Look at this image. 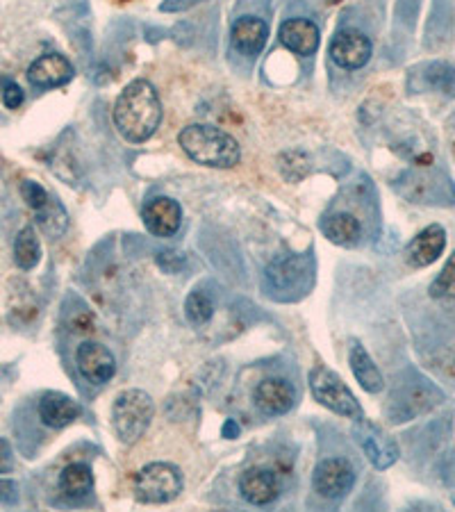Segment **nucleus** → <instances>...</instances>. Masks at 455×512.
<instances>
[{"mask_svg":"<svg viewBox=\"0 0 455 512\" xmlns=\"http://www.w3.org/2000/svg\"><path fill=\"white\" fill-rule=\"evenodd\" d=\"M114 126L130 144H144L162 123V103L148 80H132L114 103Z\"/></svg>","mask_w":455,"mask_h":512,"instance_id":"nucleus-1","label":"nucleus"},{"mask_svg":"<svg viewBox=\"0 0 455 512\" xmlns=\"http://www.w3.org/2000/svg\"><path fill=\"white\" fill-rule=\"evenodd\" d=\"M178 144L196 164L210 169H233L242 158V148L230 132L205 126V123H192L182 128Z\"/></svg>","mask_w":455,"mask_h":512,"instance_id":"nucleus-2","label":"nucleus"},{"mask_svg":"<svg viewBox=\"0 0 455 512\" xmlns=\"http://www.w3.org/2000/svg\"><path fill=\"white\" fill-rule=\"evenodd\" d=\"M271 296L278 301H299L312 289L314 262L310 255H278L267 267Z\"/></svg>","mask_w":455,"mask_h":512,"instance_id":"nucleus-3","label":"nucleus"},{"mask_svg":"<svg viewBox=\"0 0 455 512\" xmlns=\"http://www.w3.org/2000/svg\"><path fill=\"white\" fill-rule=\"evenodd\" d=\"M155 415V403L144 390L121 392L112 403V428L123 444H137L148 431Z\"/></svg>","mask_w":455,"mask_h":512,"instance_id":"nucleus-4","label":"nucleus"},{"mask_svg":"<svg viewBox=\"0 0 455 512\" xmlns=\"http://www.w3.org/2000/svg\"><path fill=\"white\" fill-rule=\"evenodd\" d=\"M312 396L317 399L321 406L333 410L335 415L358 419L362 417V408L358 399H355L353 392L346 387V383L339 378L333 369L326 365H317L308 376Z\"/></svg>","mask_w":455,"mask_h":512,"instance_id":"nucleus-5","label":"nucleus"},{"mask_svg":"<svg viewBox=\"0 0 455 512\" xmlns=\"http://www.w3.org/2000/svg\"><path fill=\"white\" fill-rule=\"evenodd\" d=\"M182 474L176 465L169 462H151L139 469L135 476V494L142 503L160 506L171 503L182 492Z\"/></svg>","mask_w":455,"mask_h":512,"instance_id":"nucleus-6","label":"nucleus"},{"mask_svg":"<svg viewBox=\"0 0 455 512\" xmlns=\"http://www.w3.org/2000/svg\"><path fill=\"white\" fill-rule=\"evenodd\" d=\"M353 440L360 444V449L364 451V456L367 460L374 465L376 469H390L396 460H399L401 451H399V444H396L394 437L390 433H385L383 428L376 426L374 421L358 417L355 421L353 428Z\"/></svg>","mask_w":455,"mask_h":512,"instance_id":"nucleus-7","label":"nucleus"},{"mask_svg":"<svg viewBox=\"0 0 455 512\" xmlns=\"http://www.w3.org/2000/svg\"><path fill=\"white\" fill-rule=\"evenodd\" d=\"M355 483V469L351 467V462H346L342 458H328L321 460L317 467H314L312 474V487L319 497L324 499H344L346 494L351 492V487Z\"/></svg>","mask_w":455,"mask_h":512,"instance_id":"nucleus-8","label":"nucleus"},{"mask_svg":"<svg viewBox=\"0 0 455 512\" xmlns=\"http://www.w3.org/2000/svg\"><path fill=\"white\" fill-rule=\"evenodd\" d=\"M78 371L91 385L110 383L117 374V360L112 351L98 342H82L76 351Z\"/></svg>","mask_w":455,"mask_h":512,"instance_id":"nucleus-9","label":"nucleus"},{"mask_svg":"<svg viewBox=\"0 0 455 512\" xmlns=\"http://www.w3.org/2000/svg\"><path fill=\"white\" fill-rule=\"evenodd\" d=\"M330 60L346 71L362 69L371 60V41L360 30H339L330 41Z\"/></svg>","mask_w":455,"mask_h":512,"instance_id":"nucleus-10","label":"nucleus"},{"mask_svg":"<svg viewBox=\"0 0 455 512\" xmlns=\"http://www.w3.org/2000/svg\"><path fill=\"white\" fill-rule=\"evenodd\" d=\"M144 226L155 237H173L182 226V208L169 196L151 198L142 210Z\"/></svg>","mask_w":455,"mask_h":512,"instance_id":"nucleus-11","label":"nucleus"},{"mask_svg":"<svg viewBox=\"0 0 455 512\" xmlns=\"http://www.w3.org/2000/svg\"><path fill=\"white\" fill-rule=\"evenodd\" d=\"M253 401L264 415L280 417L287 415V412L294 408L296 390L292 383L285 381V378H267V381H262L255 387Z\"/></svg>","mask_w":455,"mask_h":512,"instance_id":"nucleus-12","label":"nucleus"},{"mask_svg":"<svg viewBox=\"0 0 455 512\" xmlns=\"http://www.w3.org/2000/svg\"><path fill=\"white\" fill-rule=\"evenodd\" d=\"M239 492L251 506H269L280 497V481L271 469L253 467L239 478Z\"/></svg>","mask_w":455,"mask_h":512,"instance_id":"nucleus-13","label":"nucleus"},{"mask_svg":"<svg viewBox=\"0 0 455 512\" xmlns=\"http://www.w3.org/2000/svg\"><path fill=\"white\" fill-rule=\"evenodd\" d=\"M73 64L66 60L60 53H51V55H41L39 60L30 64L28 69V80L30 85H35L39 89H55L66 85L73 78Z\"/></svg>","mask_w":455,"mask_h":512,"instance_id":"nucleus-14","label":"nucleus"},{"mask_svg":"<svg viewBox=\"0 0 455 512\" xmlns=\"http://www.w3.org/2000/svg\"><path fill=\"white\" fill-rule=\"evenodd\" d=\"M446 246V233L440 224H433L421 230V233L412 239L405 249V260H408L410 267L424 269L430 267L440 255L444 253Z\"/></svg>","mask_w":455,"mask_h":512,"instance_id":"nucleus-15","label":"nucleus"},{"mask_svg":"<svg viewBox=\"0 0 455 512\" xmlns=\"http://www.w3.org/2000/svg\"><path fill=\"white\" fill-rule=\"evenodd\" d=\"M37 410L39 419L48 428H66L82 415L80 403L73 396H66L62 392H46L41 396Z\"/></svg>","mask_w":455,"mask_h":512,"instance_id":"nucleus-16","label":"nucleus"},{"mask_svg":"<svg viewBox=\"0 0 455 512\" xmlns=\"http://www.w3.org/2000/svg\"><path fill=\"white\" fill-rule=\"evenodd\" d=\"M319 39V28L310 19H289L280 26V44L296 55H312Z\"/></svg>","mask_w":455,"mask_h":512,"instance_id":"nucleus-17","label":"nucleus"},{"mask_svg":"<svg viewBox=\"0 0 455 512\" xmlns=\"http://www.w3.org/2000/svg\"><path fill=\"white\" fill-rule=\"evenodd\" d=\"M269 28L267 23L258 16H242V19L235 21L233 30H230V39H233V46L242 55H258L264 44H267Z\"/></svg>","mask_w":455,"mask_h":512,"instance_id":"nucleus-18","label":"nucleus"},{"mask_svg":"<svg viewBox=\"0 0 455 512\" xmlns=\"http://www.w3.org/2000/svg\"><path fill=\"white\" fill-rule=\"evenodd\" d=\"M349 365L355 376V381L360 383V387L364 392L369 394H378L385 387V378L380 374V369L376 367V362L371 360V355L367 353V349L360 342L351 344L349 351Z\"/></svg>","mask_w":455,"mask_h":512,"instance_id":"nucleus-19","label":"nucleus"},{"mask_svg":"<svg viewBox=\"0 0 455 512\" xmlns=\"http://www.w3.org/2000/svg\"><path fill=\"white\" fill-rule=\"evenodd\" d=\"M321 233H324L330 242L339 246H355L362 237V226L358 217L349 212H335L321 221Z\"/></svg>","mask_w":455,"mask_h":512,"instance_id":"nucleus-20","label":"nucleus"},{"mask_svg":"<svg viewBox=\"0 0 455 512\" xmlns=\"http://www.w3.org/2000/svg\"><path fill=\"white\" fill-rule=\"evenodd\" d=\"M60 490L69 499H85L94 490V474L85 462L66 465L60 474Z\"/></svg>","mask_w":455,"mask_h":512,"instance_id":"nucleus-21","label":"nucleus"},{"mask_svg":"<svg viewBox=\"0 0 455 512\" xmlns=\"http://www.w3.org/2000/svg\"><path fill=\"white\" fill-rule=\"evenodd\" d=\"M35 219L37 226L44 230V235L51 239H60L66 233V228H69V214H66L64 205L53 196L44 208L35 210Z\"/></svg>","mask_w":455,"mask_h":512,"instance_id":"nucleus-22","label":"nucleus"},{"mask_svg":"<svg viewBox=\"0 0 455 512\" xmlns=\"http://www.w3.org/2000/svg\"><path fill=\"white\" fill-rule=\"evenodd\" d=\"M41 260V244L35 233V228H23L19 235H16L14 242V262L19 264V269L30 271L35 269Z\"/></svg>","mask_w":455,"mask_h":512,"instance_id":"nucleus-23","label":"nucleus"},{"mask_svg":"<svg viewBox=\"0 0 455 512\" xmlns=\"http://www.w3.org/2000/svg\"><path fill=\"white\" fill-rule=\"evenodd\" d=\"M214 315V301L205 289H192L185 299V317L192 326H205Z\"/></svg>","mask_w":455,"mask_h":512,"instance_id":"nucleus-24","label":"nucleus"},{"mask_svg":"<svg viewBox=\"0 0 455 512\" xmlns=\"http://www.w3.org/2000/svg\"><path fill=\"white\" fill-rule=\"evenodd\" d=\"M426 80L446 96H455V69L444 62H435L426 69Z\"/></svg>","mask_w":455,"mask_h":512,"instance_id":"nucleus-25","label":"nucleus"},{"mask_svg":"<svg viewBox=\"0 0 455 512\" xmlns=\"http://www.w3.org/2000/svg\"><path fill=\"white\" fill-rule=\"evenodd\" d=\"M430 296H433V299L455 301V251L449 262L444 264L442 274L435 278L433 285H430Z\"/></svg>","mask_w":455,"mask_h":512,"instance_id":"nucleus-26","label":"nucleus"},{"mask_svg":"<svg viewBox=\"0 0 455 512\" xmlns=\"http://www.w3.org/2000/svg\"><path fill=\"white\" fill-rule=\"evenodd\" d=\"M21 196H23V201H26L32 210L44 208V205L51 201V194H48L46 189L41 187L39 183H35V180H23Z\"/></svg>","mask_w":455,"mask_h":512,"instance_id":"nucleus-27","label":"nucleus"},{"mask_svg":"<svg viewBox=\"0 0 455 512\" xmlns=\"http://www.w3.org/2000/svg\"><path fill=\"white\" fill-rule=\"evenodd\" d=\"M155 260H157V267H160L164 274H180V271L185 269V264H187L185 255L178 253V251H171V249L157 253Z\"/></svg>","mask_w":455,"mask_h":512,"instance_id":"nucleus-28","label":"nucleus"},{"mask_svg":"<svg viewBox=\"0 0 455 512\" xmlns=\"http://www.w3.org/2000/svg\"><path fill=\"white\" fill-rule=\"evenodd\" d=\"M0 96H3V103L7 110H19L26 101V94H23V89L16 85L14 80H5L3 87H0Z\"/></svg>","mask_w":455,"mask_h":512,"instance_id":"nucleus-29","label":"nucleus"},{"mask_svg":"<svg viewBox=\"0 0 455 512\" xmlns=\"http://www.w3.org/2000/svg\"><path fill=\"white\" fill-rule=\"evenodd\" d=\"M0 503H5V506L19 503V485L12 478H0Z\"/></svg>","mask_w":455,"mask_h":512,"instance_id":"nucleus-30","label":"nucleus"},{"mask_svg":"<svg viewBox=\"0 0 455 512\" xmlns=\"http://www.w3.org/2000/svg\"><path fill=\"white\" fill-rule=\"evenodd\" d=\"M14 469V451H12V444L3 440L0 437V476L5 474H12Z\"/></svg>","mask_w":455,"mask_h":512,"instance_id":"nucleus-31","label":"nucleus"},{"mask_svg":"<svg viewBox=\"0 0 455 512\" xmlns=\"http://www.w3.org/2000/svg\"><path fill=\"white\" fill-rule=\"evenodd\" d=\"M203 3V0H164V3L160 5L162 12H185V10H192L194 5Z\"/></svg>","mask_w":455,"mask_h":512,"instance_id":"nucleus-32","label":"nucleus"},{"mask_svg":"<svg viewBox=\"0 0 455 512\" xmlns=\"http://www.w3.org/2000/svg\"><path fill=\"white\" fill-rule=\"evenodd\" d=\"M237 435H239V426L235 424L233 419H228L226 424H223V437H228V440H230V437H237Z\"/></svg>","mask_w":455,"mask_h":512,"instance_id":"nucleus-33","label":"nucleus"}]
</instances>
